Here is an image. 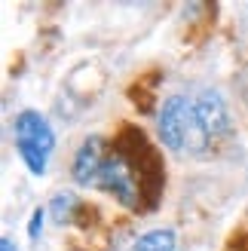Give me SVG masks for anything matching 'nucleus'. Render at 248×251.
<instances>
[{
    "mask_svg": "<svg viewBox=\"0 0 248 251\" xmlns=\"http://www.w3.org/2000/svg\"><path fill=\"white\" fill-rule=\"evenodd\" d=\"M159 138L175 153H202L212 141L205 123L196 114V104L184 95H172L159 110Z\"/></svg>",
    "mask_w": 248,
    "mask_h": 251,
    "instance_id": "nucleus-1",
    "label": "nucleus"
},
{
    "mask_svg": "<svg viewBox=\"0 0 248 251\" xmlns=\"http://www.w3.org/2000/svg\"><path fill=\"white\" fill-rule=\"evenodd\" d=\"M12 132H16V147L22 162L28 166L31 175H43L49 153L55 147V135L49 129V123L43 114L37 110H22V114L12 120Z\"/></svg>",
    "mask_w": 248,
    "mask_h": 251,
    "instance_id": "nucleus-2",
    "label": "nucleus"
},
{
    "mask_svg": "<svg viewBox=\"0 0 248 251\" xmlns=\"http://www.w3.org/2000/svg\"><path fill=\"white\" fill-rule=\"evenodd\" d=\"M95 184L101 187V190L114 193L126 208H135V205H138V187H135L129 159L123 156V153H114V156L104 159V166H101V172H98Z\"/></svg>",
    "mask_w": 248,
    "mask_h": 251,
    "instance_id": "nucleus-3",
    "label": "nucleus"
},
{
    "mask_svg": "<svg viewBox=\"0 0 248 251\" xmlns=\"http://www.w3.org/2000/svg\"><path fill=\"white\" fill-rule=\"evenodd\" d=\"M193 104H196V114H199V120L205 123V129H208L212 138L230 132V114H227L224 98H221L218 92L205 89V92H199V98H196Z\"/></svg>",
    "mask_w": 248,
    "mask_h": 251,
    "instance_id": "nucleus-4",
    "label": "nucleus"
},
{
    "mask_svg": "<svg viewBox=\"0 0 248 251\" xmlns=\"http://www.w3.org/2000/svg\"><path fill=\"white\" fill-rule=\"evenodd\" d=\"M104 159H101V138H89L83 141V147L74 156V181L77 184H92L101 172Z\"/></svg>",
    "mask_w": 248,
    "mask_h": 251,
    "instance_id": "nucleus-5",
    "label": "nucleus"
},
{
    "mask_svg": "<svg viewBox=\"0 0 248 251\" xmlns=\"http://www.w3.org/2000/svg\"><path fill=\"white\" fill-rule=\"evenodd\" d=\"M178 248V236L172 230H150L138 236V242L132 245V251H175Z\"/></svg>",
    "mask_w": 248,
    "mask_h": 251,
    "instance_id": "nucleus-6",
    "label": "nucleus"
},
{
    "mask_svg": "<svg viewBox=\"0 0 248 251\" xmlns=\"http://www.w3.org/2000/svg\"><path fill=\"white\" fill-rule=\"evenodd\" d=\"M77 205H80V199L74 196V193H58V196L52 199V205H49V211H52V218H55L58 224H65V221L74 218Z\"/></svg>",
    "mask_w": 248,
    "mask_h": 251,
    "instance_id": "nucleus-7",
    "label": "nucleus"
},
{
    "mask_svg": "<svg viewBox=\"0 0 248 251\" xmlns=\"http://www.w3.org/2000/svg\"><path fill=\"white\" fill-rule=\"evenodd\" d=\"M43 218H46L43 208H37L34 215H31V227H28V236H31V239H37V236H40V230H43Z\"/></svg>",
    "mask_w": 248,
    "mask_h": 251,
    "instance_id": "nucleus-8",
    "label": "nucleus"
},
{
    "mask_svg": "<svg viewBox=\"0 0 248 251\" xmlns=\"http://www.w3.org/2000/svg\"><path fill=\"white\" fill-rule=\"evenodd\" d=\"M0 251H16V245H12L9 236H3V239H0Z\"/></svg>",
    "mask_w": 248,
    "mask_h": 251,
    "instance_id": "nucleus-9",
    "label": "nucleus"
}]
</instances>
